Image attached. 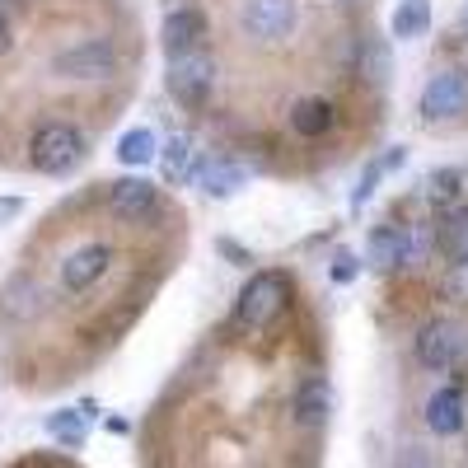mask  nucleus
<instances>
[{
    "label": "nucleus",
    "instance_id": "obj_3",
    "mask_svg": "<svg viewBox=\"0 0 468 468\" xmlns=\"http://www.w3.org/2000/svg\"><path fill=\"white\" fill-rule=\"evenodd\" d=\"M417 361L426 370H459V366H468V324H459L450 314L426 319L421 333H417Z\"/></svg>",
    "mask_w": 468,
    "mask_h": 468
},
{
    "label": "nucleus",
    "instance_id": "obj_24",
    "mask_svg": "<svg viewBox=\"0 0 468 468\" xmlns=\"http://www.w3.org/2000/svg\"><path fill=\"white\" fill-rule=\"evenodd\" d=\"M436 249V220H417L408 229V267H421Z\"/></svg>",
    "mask_w": 468,
    "mask_h": 468
},
{
    "label": "nucleus",
    "instance_id": "obj_6",
    "mask_svg": "<svg viewBox=\"0 0 468 468\" xmlns=\"http://www.w3.org/2000/svg\"><path fill=\"white\" fill-rule=\"evenodd\" d=\"M417 112L426 122H445V117H459L468 112V70L454 66V70H441L426 80L421 99H417Z\"/></svg>",
    "mask_w": 468,
    "mask_h": 468
},
{
    "label": "nucleus",
    "instance_id": "obj_19",
    "mask_svg": "<svg viewBox=\"0 0 468 468\" xmlns=\"http://www.w3.org/2000/svg\"><path fill=\"white\" fill-rule=\"evenodd\" d=\"M463 187H468V174L463 169H454V165H445V169H431L421 178V192H426V202H436V207H459V197H463Z\"/></svg>",
    "mask_w": 468,
    "mask_h": 468
},
{
    "label": "nucleus",
    "instance_id": "obj_2",
    "mask_svg": "<svg viewBox=\"0 0 468 468\" xmlns=\"http://www.w3.org/2000/svg\"><path fill=\"white\" fill-rule=\"evenodd\" d=\"M80 160H85V132L70 127V122H43L28 141V165L48 178L70 174Z\"/></svg>",
    "mask_w": 468,
    "mask_h": 468
},
{
    "label": "nucleus",
    "instance_id": "obj_15",
    "mask_svg": "<svg viewBox=\"0 0 468 468\" xmlns=\"http://www.w3.org/2000/svg\"><path fill=\"white\" fill-rule=\"evenodd\" d=\"M37 309H43V286H37L28 271H15V277L0 286V319L28 324V319H37Z\"/></svg>",
    "mask_w": 468,
    "mask_h": 468
},
{
    "label": "nucleus",
    "instance_id": "obj_14",
    "mask_svg": "<svg viewBox=\"0 0 468 468\" xmlns=\"http://www.w3.org/2000/svg\"><path fill=\"white\" fill-rule=\"evenodd\" d=\"M366 262L375 271H384V277L408 267V229L403 225H375L370 239H366Z\"/></svg>",
    "mask_w": 468,
    "mask_h": 468
},
{
    "label": "nucleus",
    "instance_id": "obj_10",
    "mask_svg": "<svg viewBox=\"0 0 468 468\" xmlns=\"http://www.w3.org/2000/svg\"><path fill=\"white\" fill-rule=\"evenodd\" d=\"M108 211L122 220V225H145L154 211H160V187H154L150 178H117L108 187Z\"/></svg>",
    "mask_w": 468,
    "mask_h": 468
},
{
    "label": "nucleus",
    "instance_id": "obj_11",
    "mask_svg": "<svg viewBox=\"0 0 468 468\" xmlns=\"http://www.w3.org/2000/svg\"><path fill=\"white\" fill-rule=\"evenodd\" d=\"M426 431L441 436V441H454L463 436V426H468V399H463V388L459 384H445L436 388L431 399H426Z\"/></svg>",
    "mask_w": 468,
    "mask_h": 468
},
{
    "label": "nucleus",
    "instance_id": "obj_30",
    "mask_svg": "<svg viewBox=\"0 0 468 468\" xmlns=\"http://www.w3.org/2000/svg\"><path fill=\"white\" fill-rule=\"evenodd\" d=\"M450 33L459 37V43H468V5H463V10L454 15V28H450Z\"/></svg>",
    "mask_w": 468,
    "mask_h": 468
},
{
    "label": "nucleus",
    "instance_id": "obj_29",
    "mask_svg": "<svg viewBox=\"0 0 468 468\" xmlns=\"http://www.w3.org/2000/svg\"><path fill=\"white\" fill-rule=\"evenodd\" d=\"M216 249H220V258H229L234 267H249V262H253L249 249H244V244H234V239H216Z\"/></svg>",
    "mask_w": 468,
    "mask_h": 468
},
{
    "label": "nucleus",
    "instance_id": "obj_27",
    "mask_svg": "<svg viewBox=\"0 0 468 468\" xmlns=\"http://www.w3.org/2000/svg\"><path fill=\"white\" fill-rule=\"evenodd\" d=\"M445 300H468V262H454L450 271H445Z\"/></svg>",
    "mask_w": 468,
    "mask_h": 468
},
{
    "label": "nucleus",
    "instance_id": "obj_5",
    "mask_svg": "<svg viewBox=\"0 0 468 468\" xmlns=\"http://www.w3.org/2000/svg\"><path fill=\"white\" fill-rule=\"evenodd\" d=\"M112 70H117V48L108 37H85V43H75V48L52 57L57 80H108Z\"/></svg>",
    "mask_w": 468,
    "mask_h": 468
},
{
    "label": "nucleus",
    "instance_id": "obj_4",
    "mask_svg": "<svg viewBox=\"0 0 468 468\" xmlns=\"http://www.w3.org/2000/svg\"><path fill=\"white\" fill-rule=\"evenodd\" d=\"M165 90L174 103H183L187 112H197L211 103V90H216V57L202 48V52H187V57H174L169 70H165Z\"/></svg>",
    "mask_w": 468,
    "mask_h": 468
},
{
    "label": "nucleus",
    "instance_id": "obj_26",
    "mask_svg": "<svg viewBox=\"0 0 468 468\" xmlns=\"http://www.w3.org/2000/svg\"><path fill=\"white\" fill-rule=\"evenodd\" d=\"M379 174H388V169H384V160H370V165H366V174H361V187H356V197H351V207H356V211H361V207L370 202V192H375Z\"/></svg>",
    "mask_w": 468,
    "mask_h": 468
},
{
    "label": "nucleus",
    "instance_id": "obj_20",
    "mask_svg": "<svg viewBox=\"0 0 468 468\" xmlns=\"http://www.w3.org/2000/svg\"><path fill=\"white\" fill-rule=\"evenodd\" d=\"M90 417H94V408H61V412L48 417V436L61 441L66 450L85 445V436H90Z\"/></svg>",
    "mask_w": 468,
    "mask_h": 468
},
{
    "label": "nucleus",
    "instance_id": "obj_12",
    "mask_svg": "<svg viewBox=\"0 0 468 468\" xmlns=\"http://www.w3.org/2000/svg\"><path fill=\"white\" fill-rule=\"evenodd\" d=\"M295 426L300 431H324V426L333 421V384L324 375H304L300 388H295Z\"/></svg>",
    "mask_w": 468,
    "mask_h": 468
},
{
    "label": "nucleus",
    "instance_id": "obj_17",
    "mask_svg": "<svg viewBox=\"0 0 468 468\" xmlns=\"http://www.w3.org/2000/svg\"><path fill=\"white\" fill-rule=\"evenodd\" d=\"M436 253L454 267V262H468V207H450L441 220H436Z\"/></svg>",
    "mask_w": 468,
    "mask_h": 468
},
{
    "label": "nucleus",
    "instance_id": "obj_21",
    "mask_svg": "<svg viewBox=\"0 0 468 468\" xmlns=\"http://www.w3.org/2000/svg\"><path fill=\"white\" fill-rule=\"evenodd\" d=\"M160 169H165V178H169V183L192 178V169H197V150H192V136L174 132V136L160 145Z\"/></svg>",
    "mask_w": 468,
    "mask_h": 468
},
{
    "label": "nucleus",
    "instance_id": "obj_23",
    "mask_svg": "<svg viewBox=\"0 0 468 468\" xmlns=\"http://www.w3.org/2000/svg\"><path fill=\"white\" fill-rule=\"evenodd\" d=\"M356 70L366 85H384L388 70H394V61H388V48L379 43V37H366L361 43V57H356Z\"/></svg>",
    "mask_w": 468,
    "mask_h": 468
},
{
    "label": "nucleus",
    "instance_id": "obj_22",
    "mask_svg": "<svg viewBox=\"0 0 468 468\" xmlns=\"http://www.w3.org/2000/svg\"><path fill=\"white\" fill-rule=\"evenodd\" d=\"M388 28H394V37H403V43L408 37H421L426 28H431V0H399Z\"/></svg>",
    "mask_w": 468,
    "mask_h": 468
},
{
    "label": "nucleus",
    "instance_id": "obj_18",
    "mask_svg": "<svg viewBox=\"0 0 468 468\" xmlns=\"http://www.w3.org/2000/svg\"><path fill=\"white\" fill-rule=\"evenodd\" d=\"M160 136H154L150 127H132V132H122L117 136V160H122L127 169H145L150 160H160Z\"/></svg>",
    "mask_w": 468,
    "mask_h": 468
},
{
    "label": "nucleus",
    "instance_id": "obj_9",
    "mask_svg": "<svg viewBox=\"0 0 468 468\" xmlns=\"http://www.w3.org/2000/svg\"><path fill=\"white\" fill-rule=\"evenodd\" d=\"M108 267H112V249L108 244H80V249H70L61 258V291L66 295H85L94 291L103 277H108Z\"/></svg>",
    "mask_w": 468,
    "mask_h": 468
},
{
    "label": "nucleus",
    "instance_id": "obj_8",
    "mask_svg": "<svg viewBox=\"0 0 468 468\" xmlns=\"http://www.w3.org/2000/svg\"><path fill=\"white\" fill-rule=\"evenodd\" d=\"M207 10L202 5H178V10H169L165 15V24H160V48H165V57L174 61V57H187V52H202L207 48Z\"/></svg>",
    "mask_w": 468,
    "mask_h": 468
},
{
    "label": "nucleus",
    "instance_id": "obj_31",
    "mask_svg": "<svg viewBox=\"0 0 468 468\" xmlns=\"http://www.w3.org/2000/svg\"><path fill=\"white\" fill-rule=\"evenodd\" d=\"M15 211H19V202H15V197H10V202H0V216H15Z\"/></svg>",
    "mask_w": 468,
    "mask_h": 468
},
{
    "label": "nucleus",
    "instance_id": "obj_28",
    "mask_svg": "<svg viewBox=\"0 0 468 468\" xmlns=\"http://www.w3.org/2000/svg\"><path fill=\"white\" fill-rule=\"evenodd\" d=\"M15 48V5L10 0H0V57Z\"/></svg>",
    "mask_w": 468,
    "mask_h": 468
},
{
    "label": "nucleus",
    "instance_id": "obj_25",
    "mask_svg": "<svg viewBox=\"0 0 468 468\" xmlns=\"http://www.w3.org/2000/svg\"><path fill=\"white\" fill-rule=\"evenodd\" d=\"M328 277H333L337 286H351V282L361 277V258L351 253V249H337V253H333V267H328Z\"/></svg>",
    "mask_w": 468,
    "mask_h": 468
},
{
    "label": "nucleus",
    "instance_id": "obj_16",
    "mask_svg": "<svg viewBox=\"0 0 468 468\" xmlns=\"http://www.w3.org/2000/svg\"><path fill=\"white\" fill-rule=\"evenodd\" d=\"M333 122H337V112H333V103H328L324 94H300V99L291 103V132L304 136V141L328 136Z\"/></svg>",
    "mask_w": 468,
    "mask_h": 468
},
{
    "label": "nucleus",
    "instance_id": "obj_13",
    "mask_svg": "<svg viewBox=\"0 0 468 468\" xmlns=\"http://www.w3.org/2000/svg\"><path fill=\"white\" fill-rule=\"evenodd\" d=\"M192 183H197L207 197L225 202V197H234V192L249 187V169L234 165V160H225V154H211V160H197V169H192Z\"/></svg>",
    "mask_w": 468,
    "mask_h": 468
},
{
    "label": "nucleus",
    "instance_id": "obj_7",
    "mask_svg": "<svg viewBox=\"0 0 468 468\" xmlns=\"http://www.w3.org/2000/svg\"><path fill=\"white\" fill-rule=\"evenodd\" d=\"M300 24V10L295 0H249L244 5V33L253 37V43H286V37L295 33Z\"/></svg>",
    "mask_w": 468,
    "mask_h": 468
},
{
    "label": "nucleus",
    "instance_id": "obj_1",
    "mask_svg": "<svg viewBox=\"0 0 468 468\" xmlns=\"http://www.w3.org/2000/svg\"><path fill=\"white\" fill-rule=\"evenodd\" d=\"M291 304V282L286 271H253L244 282V291L234 295V324L258 333V328H271Z\"/></svg>",
    "mask_w": 468,
    "mask_h": 468
}]
</instances>
